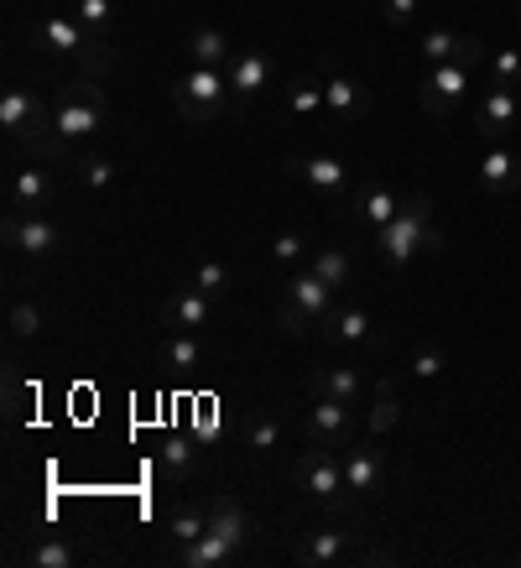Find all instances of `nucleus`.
Segmentation results:
<instances>
[{
    "label": "nucleus",
    "instance_id": "9b49d317",
    "mask_svg": "<svg viewBox=\"0 0 521 568\" xmlns=\"http://www.w3.org/2000/svg\"><path fill=\"white\" fill-rule=\"evenodd\" d=\"M48 204H52V172H48V162L16 167V172H11V209L43 214Z\"/></svg>",
    "mask_w": 521,
    "mask_h": 568
},
{
    "label": "nucleus",
    "instance_id": "1a4fd4ad",
    "mask_svg": "<svg viewBox=\"0 0 521 568\" xmlns=\"http://www.w3.org/2000/svg\"><path fill=\"white\" fill-rule=\"evenodd\" d=\"M350 402H339V397H313V412H308V438L313 444H324V449H339L344 438H350Z\"/></svg>",
    "mask_w": 521,
    "mask_h": 568
},
{
    "label": "nucleus",
    "instance_id": "7c9ffc66",
    "mask_svg": "<svg viewBox=\"0 0 521 568\" xmlns=\"http://www.w3.org/2000/svg\"><path fill=\"white\" fill-rule=\"evenodd\" d=\"M397 423H402V402H397V391H376V407L365 412V427H371L376 438H386Z\"/></svg>",
    "mask_w": 521,
    "mask_h": 568
},
{
    "label": "nucleus",
    "instance_id": "a19ab883",
    "mask_svg": "<svg viewBox=\"0 0 521 568\" xmlns=\"http://www.w3.org/2000/svg\"><path fill=\"white\" fill-rule=\"evenodd\" d=\"M78 172H84V183H89V189H110V183H116V167L105 162V157H78Z\"/></svg>",
    "mask_w": 521,
    "mask_h": 568
},
{
    "label": "nucleus",
    "instance_id": "72a5a7b5",
    "mask_svg": "<svg viewBox=\"0 0 521 568\" xmlns=\"http://www.w3.org/2000/svg\"><path fill=\"white\" fill-rule=\"evenodd\" d=\"M417 48H423V58L433 63V69H438V63H459V48H464V37H459V32H427Z\"/></svg>",
    "mask_w": 521,
    "mask_h": 568
},
{
    "label": "nucleus",
    "instance_id": "6ab92c4d",
    "mask_svg": "<svg viewBox=\"0 0 521 568\" xmlns=\"http://www.w3.org/2000/svg\"><path fill=\"white\" fill-rule=\"evenodd\" d=\"M282 292L292 298V303H298V309H308L313 318H324V313L334 309V287L324 282V277H318L313 266H308V271H298V277H292V282H287Z\"/></svg>",
    "mask_w": 521,
    "mask_h": 568
},
{
    "label": "nucleus",
    "instance_id": "c85d7f7f",
    "mask_svg": "<svg viewBox=\"0 0 521 568\" xmlns=\"http://www.w3.org/2000/svg\"><path fill=\"white\" fill-rule=\"evenodd\" d=\"M287 110H292L298 120L318 116V110H324V84L308 78V73H303V78H292V89H287Z\"/></svg>",
    "mask_w": 521,
    "mask_h": 568
},
{
    "label": "nucleus",
    "instance_id": "7ed1b4c3",
    "mask_svg": "<svg viewBox=\"0 0 521 568\" xmlns=\"http://www.w3.org/2000/svg\"><path fill=\"white\" fill-rule=\"evenodd\" d=\"M292 474H298V485H303V491H308V496L318 500L329 517H344V511L355 506L350 485H344V459H334L324 444H313V449L298 459V470H292Z\"/></svg>",
    "mask_w": 521,
    "mask_h": 568
},
{
    "label": "nucleus",
    "instance_id": "de8ad7c7",
    "mask_svg": "<svg viewBox=\"0 0 521 568\" xmlns=\"http://www.w3.org/2000/svg\"><path fill=\"white\" fill-rule=\"evenodd\" d=\"M517 564H521V553H517Z\"/></svg>",
    "mask_w": 521,
    "mask_h": 568
},
{
    "label": "nucleus",
    "instance_id": "49530a36",
    "mask_svg": "<svg viewBox=\"0 0 521 568\" xmlns=\"http://www.w3.org/2000/svg\"><path fill=\"white\" fill-rule=\"evenodd\" d=\"M517 22H521V0H517Z\"/></svg>",
    "mask_w": 521,
    "mask_h": 568
},
{
    "label": "nucleus",
    "instance_id": "bb28decb",
    "mask_svg": "<svg viewBox=\"0 0 521 568\" xmlns=\"http://www.w3.org/2000/svg\"><path fill=\"white\" fill-rule=\"evenodd\" d=\"M116 63H120V52L110 37H89V43L78 48V73H89V78H105Z\"/></svg>",
    "mask_w": 521,
    "mask_h": 568
},
{
    "label": "nucleus",
    "instance_id": "412c9836",
    "mask_svg": "<svg viewBox=\"0 0 521 568\" xmlns=\"http://www.w3.org/2000/svg\"><path fill=\"white\" fill-rule=\"evenodd\" d=\"M189 58H193V69H225L235 52H230V37L219 26H198L189 37Z\"/></svg>",
    "mask_w": 521,
    "mask_h": 568
},
{
    "label": "nucleus",
    "instance_id": "c03bdc74",
    "mask_svg": "<svg viewBox=\"0 0 521 568\" xmlns=\"http://www.w3.org/2000/svg\"><path fill=\"white\" fill-rule=\"evenodd\" d=\"M271 256L282 261V266H298V261H303V235H298V230H282V235L271 240Z\"/></svg>",
    "mask_w": 521,
    "mask_h": 568
},
{
    "label": "nucleus",
    "instance_id": "5701e85b",
    "mask_svg": "<svg viewBox=\"0 0 521 568\" xmlns=\"http://www.w3.org/2000/svg\"><path fill=\"white\" fill-rule=\"evenodd\" d=\"M209 309H214L209 292H204V287H189V292H178V298H172L167 324H172V329H204V324H209Z\"/></svg>",
    "mask_w": 521,
    "mask_h": 568
},
{
    "label": "nucleus",
    "instance_id": "4be33fe9",
    "mask_svg": "<svg viewBox=\"0 0 521 568\" xmlns=\"http://www.w3.org/2000/svg\"><path fill=\"white\" fill-rule=\"evenodd\" d=\"M308 391H313V397H339V402H355L360 391H365V380H360V371H350V365H334V371H313Z\"/></svg>",
    "mask_w": 521,
    "mask_h": 568
},
{
    "label": "nucleus",
    "instance_id": "dca6fc26",
    "mask_svg": "<svg viewBox=\"0 0 521 568\" xmlns=\"http://www.w3.org/2000/svg\"><path fill=\"white\" fill-rule=\"evenodd\" d=\"M350 553V537H339V532H298L292 537V558L298 564H339Z\"/></svg>",
    "mask_w": 521,
    "mask_h": 568
},
{
    "label": "nucleus",
    "instance_id": "09e8293b",
    "mask_svg": "<svg viewBox=\"0 0 521 568\" xmlns=\"http://www.w3.org/2000/svg\"><path fill=\"white\" fill-rule=\"evenodd\" d=\"M517 99H521V89H517Z\"/></svg>",
    "mask_w": 521,
    "mask_h": 568
},
{
    "label": "nucleus",
    "instance_id": "39448f33",
    "mask_svg": "<svg viewBox=\"0 0 521 568\" xmlns=\"http://www.w3.org/2000/svg\"><path fill=\"white\" fill-rule=\"evenodd\" d=\"M0 131L11 136V146H32L37 136L58 131V110H48L37 89H5L0 95Z\"/></svg>",
    "mask_w": 521,
    "mask_h": 568
},
{
    "label": "nucleus",
    "instance_id": "c756f323",
    "mask_svg": "<svg viewBox=\"0 0 521 568\" xmlns=\"http://www.w3.org/2000/svg\"><path fill=\"white\" fill-rule=\"evenodd\" d=\"M167 371L172 376L198 371V339H193V329H172V339H167Z\"/></svg>",
    "mask_w": 521,
    "mask_h": 568
},
{
    "label": "nucleus",
    "instance_id": "473e14b6",
    "mask_svg": "<svg viewBox=\"0 0 521 568\" xmlns=\"http://www.w3.org/2000/svg\"><path fill=\"white\" fill-rule=\"evenodd\" d=\"M189 433L198 438V444H214L219 433H225V418H219V402L214 397H198V407H193V423Z\"/></svg>",
    "mask_w": 521,
    "mask_h": 568
},
{
    "label": "nucleus",
    "instance_id": "c9c22d12",
    "mask_svg": "<svg viewBox=\"0 0 521 568\" xmlns=\"http://www.w3.org/2000/svg\"><path fill=\"white\" fill-rule=\"evenodd\" d=\"M313 271L339 292V287L350 282V256H344V251H318V256H313Z\"/></svg>",
    "mask_w": 521,
    "mask_h": 568
},
{
    "label": "nucleus",
    "instance_id": "393cba45",
    "mask_svg": "<svg viewBox=\"0 0 521 568\" xmlns=\"http://www.w3.org/2000/svg\"><path fill=\"white\" fill-rule=\"evenodd\" d=\"M324 334L339 339V345H360L371 334V313L365 309H329L324 313Z\"/></svg>",
    "mask_w": 521,
    "mask_h": 568
},
{
    "label": "nucleus",
    "instance_id": "f3484780",
    "mask_svg": "<svg viewBox=\"0 0 521 568\" xmlns=\"http://www.w3.org/2000/svg\"><path fill=\"white\" fill-rule=\"evenodd\" d=\"M209 532H219L225 543H235V547H245L251 543V517L240 511V500H230V496H214L209 500Z\"/></svg>",
    "mask_w": 521,
    "mask_h": 568
},
{
    "label": "nucleus",
    "instance_id": "37998d69",
    "mask_svg": "<svg viewBox=\"0 0 521 568\" xmlns=\"http://www.w3.org/2000/svg\"><path fill=\"white\" fill-rule=\"evenodd\" d=\"M444 365H449V355H444V350H433V345H423V350L412 355V376L433 380V376H444Z\"/></svg>",
    "mask_w": 521,
    "mask_h": 568
},
{
    "label": "nucleus",
    "instance_id": "f8f14e48",
    "mask_svg": "<svg viewBox=\"0 0 521 568\" xmlns=\"http://www.w3.org/2000/svg\"><path fill=\"white\" fill-rule=\"evenodd\" d=\"M521 183V157L511 152V146L490 142V152H485V162H480V189L485 193H511Z\"/></svg>",
    "mask_w": 521,
    "mask_h": 568
},
{
    "label": "nucleus",
    "instance_id": "2eb2a0df",
    "mask_svg": "<svg viewBox=\"0 0 521 568\" xmlns=\"http://www.w3.org/2000/svg\"><path fill=\"white\" fill-rule=\"evenodd\" d=\"M287 167H292L298 178H308V189L329 193V198H339V193H344V183H350V172H344V162H339V157H292Z\"/></svg>",
    "mask_w": 521,
    "mask_h": 568
},
{
    "label": "nucleus",
    "instance_id": "9d476101",
    "mask_svg": "<svg viewBox=\"0 0 521 568\" xmlns=\"http://www.w3.org/2000/svg\"><path fill=\"white\" fill-rule=\"evenodd\" d=\"M470 73L464 63H438V69L423 73V84H417V99H444L449 105V116L459 120V105H464V95H470Z\"/></svg>",
    "mask_w": 521,
    "mask_h": 568
},
{
    "label": "nucleus",
    "instance_id": "a18cd8bd",
    "mask_svg": "<svg viewBox=\"0 0 521 568\" xmlns=\"http://www.w3.org/2000/svg\"><path fill=\"white\" fill-rule=\"evenodd\" d=\"M380 16H386V26L402 32V26L417 16V0H380Z\"/></svg>",
    "mask_w": 521,
    "mask_h": 568
},
{
    "label": "nucleus",
    "instance_id": "e433bc0d",
    "mask_svg": "<svg viewBox=\"0 0 521 568\" xmlns=\"http://www.w3.org/2000/svg\"><path fill=\"white\" fill-rule=\"evenodd\" d=\"M277 324H282V334L287 339H308V329H313V313L308 309H298L292 298L282 292V303H277Z\"/></svg>",
    "mask_w": 521,
    "mask_h": 568
},
{
    "label": "nucleus",
    "instance_id": "6e6552de",
    "mask_svg": "<svg viewBox=\"0 0 521 568\" xmlns=\"http://www.w3.org/2000/svg\"><path fill=\"white\" fill-rule=\"evenodd\" d=\"M344 485H350V496H376L380 485H386V449L380 444H360V449L344 454Z\"/></svg>",
    "mask_w": 521,
    "mask_h": 568
},
{
    "label": "nucleus",
    "instance_id": "f03ea898",
    "mask_svg": "<svg viewBox=\"0 0 521 568\" xmlns=\"http://www.w3.org/2000/svg\"><path fill=\"white\" fill-rule=\"evenodd\" d=\"M52 110H58V136L89 142L95 131H105V120H110V95L99 89V78L78 73L73 84H63V95H58Z\"/></svg>",
    "mask_w": 521,
    "mask_h": 568
},
{
    "label": "nucleus",
    "instance_id": "0eeeda50",
    "mask_svg": "<svg viewBox=\"0 0 521 568\" xmlns=\"http://www.w3.org/2000/svg\"><path fill=\"white\" fill-rule=\"evenodd\" d=\"M5 245L32 261H43L58 251V230H52V219H43V214H32V209H5Z\"/></svg>",
    "mask_w": 521,
    "mask_h": 568
},
{
    "label": "nucleus",
    "instance_id": "4c0bfd02",
    "mask_svg": "<svg viewBox=\"0 0 521 568\" xmlns=\"http://www.w3.org/2000/svg\"><path fill=\"white\" fill-rule=\"evenodd\" d=\"M490 84L521 89V48H500L496 58H490Z\"/></svg>",
    "mask_w": 521,
    "mask_h": 568
},
{
    "label": "nucleus",
    "instance_id": "a211bd4d",
    "mask_svg": "<svg viewBox=\"0 0 521 568\" xmlns=\"http://www.w3.org/2000/svg\"><path fill=\"white\" fill-rule=\"evenodd\" d=\"M324 105H329L339 120H360V116H371L376 99H371V89H360L355 78H329V84H324Z\"/></svg>",
    "mask_w": 521,
    "mask_h": 568
},
{
    "label": "nucleus",
    "instance_id": "ea45409f",
    "mask_svg": "<svg viewBox=\"0 0 521 568\" xmlns=\"http://www.w3.org/2000/svg\"><path fill=\"white\" fill-rule=\"evenodd\" d=\"M32 568H73V543H37Z\"/></svg>",
    "mask_w": 521,
    "mask_h": 568
},
{
    "label": "nucleus",
    "instance_id": "4468645a",
    "mask_svg": "<svg viewBox=\"0 0 521 568\" xmlns=\"http://www.w3.org/2000/svg\"><path fill=\"white\" fill-rule=\"evenodd\" d=\"M32 43L48 48V52H73V58H78V48L89 43V32H84L78 16H43L37 32H32Z\"/></svg>",
    "mask_w": 521,
    "mask_h": 568
},
{
    "label": "nucleus",
    "instance_id": "2f4dec72",
    "mask_svg": "<svg viewBox=\"0 0 521 568\" xmlns=\"http://www.w3.org/2000/svg\"><path fill=\"white\" fill-rule=\"evenodd\" d=\"M5 329H11V339H37V334H43V309H37V303H11V313H5Z\"/></svg>",
    "mask_w": 521,
    "mask_h": 568
},
{
    "label": "nucleus",
    "instance_id": "f704fd0d",
    "mask_svg": "<svg viewBox=\"0 0 521 568\" xmlns=\"http://www.w3.org/2000/svg\"><path fill=\"white\" fill-rule=\"evenodd\" d=\"M245 444L256 454H271L277 444H282V427H277V418H266V412H251L245 418Z\"/></svg>",
    "mask_w": 521,
    "mask_h": 568
},
{
    "label": "nucleus",
    "instance_id": "79ce46f5",
    "mask_svg": "<svg viewBox=\"0 0 521 568\" xmlns=\"http://www.w3.org/2000/svg\"><path fill=\"white\" fill-rule=\"evenodd\" d=\"M193 287H204L209 298H219V292L230 287V271H225L219 261H198V277H193Z\"/></svg>",
    "mask_w": 521,
    "mask_h": 568
},
{
    "label": "nucleus",
    "instance_id": "a878e982",
    "mask_svg": "<svg viewBox=\"0 0 521 568\" xmlns=\"http://www.w3.org/2000/svg\"><path fill=\"white\" fill-rule=\"evenodd\" d=\"M193 454H198V438H193V433H167L162 444H157V459H162V470L178 474V480L193 470Z\"/></svg>",
    "mask_w": 521,
    "mask_h": 568
},
{
    "label": "nucleus",
    "instance_id": "ddd939ff",
    "mask_svg": "<svg viewBox=\"0 0 521 568\" xmlns=\"http://www.w3.org/2000/svg\"><path fill=\"white\" fill-rule=\"evenodd\" d=\"M225 73H230V89H235L240 99H256L266 84H271V58L266 52H235L230 63H225Z\"/></svg>",
    "mask_w": 521,
    "mask_h": 568
},
{
    "label": "nucleus",
    "instance_id": "b1692460",
    "mask_svg": "<svg viewBox=\"0 0 521 568\" xmlns=\"http://www.w3.org/2000/svg\"><path fill=\"white\" fill-rule=\"evenodd\" d=\"M178 553H183V564H189V568H219V564H230L240 547H235V543H225L219 532H204V537L183 543Z\"/></svg>",
    "mask_w": 521,
    "mask_h": 568
},
{
    "label": "nucleus",
    "instance_id": "423d86ee",
    "mask_svg": "<svg viewBox=\"0 0 521 568\" xmlns=\"http://www.w3.org/2000/svg\"><path fill=\"white\" fill-rule=\"evenodd\" d=\"M517 120H521L517 89H506V84H490V89H485V99L474 105V136L490 146V142H500V136H511V131H517Z\"/></svg>",
    "mask_w": 521,
    "mask_h": 568
},
{
    "label": "nucleus",
    "instance_id": "cd10ccee",
    "mask_svg": "<svg viewBox=\"0 0 521 568\" xmlns=\"http://www.w3.org/2000/svg\"><path fill=\"white\" fill-rule=\"evenodd\" d=\"M167 532H172L178 547L193 543V537H204V532H209V506H178L172 521H167Z\"/></svg>",
    "mask_w": 521,
    "mask_h": 568
},
{
    "label": "nucleus",
    "instance_id": "aec40b11",
    "mask_svg": "<svg viewBox=\"0 0 521 568\" xmlns=\"http://www.w3.org/2000/svg\"><path fill=\"white\" fill-rule=\"evenodd\" d=\"M397 214H402V198L386 189V183H371V189L355 198V219L360 225H371V230H386Z\"/></svg>",
    "mask_w": 521,
    "mask_h": 568
},
{
    "label": "nucleus",
    "instance_id": "f257e3e1",
    "mask_svg": "<svg viewBox=\"0 0 521 568\" xmlns=\"http://www.w3.org/2000/svg\"><path fill=\"white\" fill-rule=\"evenodd\" d=\"M427 235H433V198L417 189L402 198V214H397L386 230H376L380 261H386V266H407L412 256L427 251Z\"/></svg>",
    "mask_w": 521,
    "mask_h": 568
},
{
    "label": "nucleus",
    "instance_id": "58836bf2",
    "mask_svg": "<svg viewBox=\"0 0 521 568\" xmlns=\"http://www.w3.org/2000/svg\"><path fill=\"white\" fill-rule=\"evenodd\" d=\"M110 16H116L110 0H78V22H84L89 37H105V32H110Z\"/></svg>",
    "mask_w": 521,
    "mask_h": 568
},
{
    "label": "nucleus",
    "instance_id": "20e7f679",
    "mask_svg": "<svg viewBox=\"0 0 521 568\" xmlns=\"http://www.w3.org/2000/svg\"><path fill=\"white\" fill-rule=\"evenodd\" d=\"M230 95L235 89H230V73L225 69H193L183 84H172V105H178V116L189 125H214L225 116Z\"/></svg>",
    "mask_w": 521,
    "mask_h": 568
}]
</instances>
